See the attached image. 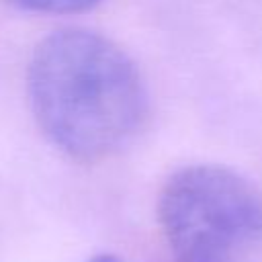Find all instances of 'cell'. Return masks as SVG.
<instances>
[{
  "label": "cell",
  "instance_id": "3957f363",
  "mask_svg": "<svg viewBox=\"0 0 262 262\" xmlns=\"http://www.w3.org/2000/svg\"><path fill=\"white\" fill-rule=\"evenodd\" d=\"M14 6L43 14H72L96 6L102 0H8Z\"/></svg>",
  "mask_w": 262,
  "mask_h": 262
},
{
  "label": "cell",
  "instance_id": "277c9868",
  "mask_svg": "<svg viewBox=\"0 0 262 262\" xmlns=\"http://www.w3.org/2000/svg\"><path fill=\"white\" fill-rule=\"evenodd\" d=\"M88 262H121V260H119V258H115V256H111V254H98V256L90 258Z\"/></svg>",
  "mask_w": 262,
  "mask_h": 262
},
{
  "label": "cell",
  "instance_id": "5b68a950",
  "mask_svg": "<svg viewBox=\"0 0 262 262\" xmlns=\"http://www.w3.org/2000/svg\"><path fill=\"white\" fill-rule=\"evenodd\" d=\"M178 262H186V260H178Z\"/></svg>",
  "mask_w": 262,
  "mask_h": 262
},
{
  "label": "cell",
  "instance_id": "6da1fadb",
  "mask_svg": "<svg viewBox=\"0 0 262 262\" xmlns=\"http://www.w3.org/2000/svg\"><path fill=\"white\" fill-rule=\"evenodd\" d=\"M29 96L51 143L80 160L125 147L147 113L145 84L133 59L104 35L86 29L55 31L37 45Z\"/></svg>",
  "mask_w": 262,
  "mask_h": 262
},
{
  "label": "cell",
  "instance_id": "7a4b0ae2",
  "mask_svg": "<svg viewBox=\"0 0 262 262\" xmlns=\"http://www.w3.org/2000/svg\"><path fill=\"white\" fill-rule=\"evenodd\" d=\"M160 223L178 260L237 262L262 248V192L229 168L186 166L162 188Z\"/></svg>",
  "mask_w": 262,
  "mask_h": 262
}]
</instances>
